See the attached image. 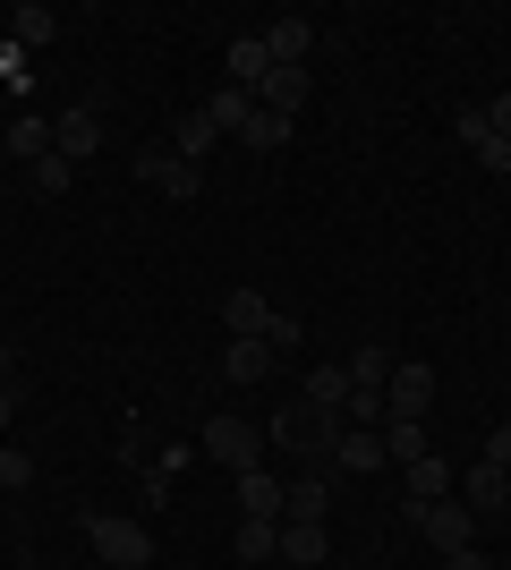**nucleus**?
I'll use <instances>...</instances> for the list:
<instances>
[{
    "label": "nucleus",
    "instance_id": "1",
    "mask_svg": "<svg viewBox=\"0 0 511 570\" xmlns=\"http://www.w3.org/2000/svg\"><path fill=\"white\" fill-rule=\"evenodd\" d=\"M86 537H95V553H102L111 570H146V562H154V537H146L137 520H120V511H102V520H86Z\"/></svg>",
    "mask_w": 511,
    "mask_h": 570
},
{
    "label": "nucleus",
    "instance_id": "2",
    "mask_svg": "<svg viewBox=\"0 0 511 570\" xmlns=\"http://www.w3.org/2000/svg\"><path fill=\"white\" fill-rule=\"evenodd\" d=\"M426 409H435V366H417V357H392L384 417H410V426H426Z\"/></svg>",
    "mask_w": 511,
    "mask_h": 570
},
{
    "label": "nucleus",
    "instance_id": "3",
    "mask_svg": "<svg viewBox=\"0 0 511 570\" xmlns=\"http://www.w3.org/2000/svg\"><path fill=\"white\" fill-rule=\"evenodd\" d=\"M95 145H102V102H69V111L51 119V154L60 163H86Z\"/></svg>",
    "mask_w": 511,
    "mask_h": 570
},
{
    "label": "nucleus",
    "instance_id": "4",
    "mask_svg": "<svg viewBox=\"0 0 511 570\" xmlns=\"http://www.w3.org/2000/svg\"><path fill=\"white\" fill-rule=\"evenodd\" d=\"M417 528H426V546H435V553H469V546H478V511H469V502H426Z\"/></svg>",
    "mask_w": 511,
    "mask_h": 570
},
{
    "label": "nucleus",
    "instance_id": "5",
    "mask_svg": "<svg viewBox=\"0 0 511 570\" xmlns=\"http://www.w3.org/2000/svg\"><path fill=\"white\" fill-rule=\"evenodd\" d=\"M256 443H265V434L247 426V417H214V426H205V452H214L230 476H239V469H256Z\"/></svg>",
    "mask_w": 511,
    "mask_h": 570
},
{
    "label": "nucleus",
    "instance_id": "6",
    "mask_svg": "<svg viewBox=\"0 0 511 570\" xmlns=\"http://www.w3.org/2000/svg\"><path fill=\"white\" fill-rule=\"evenodd\" d=\"M265 51H273V69H307L316 26H307V18H273V26H265Z\"/></svg>",
    "mask_w": 511,
    "mask_h": 570
},
{
    "label": "nucleus",
    "instance_id": "7",
    "mask_svg": "<svg viewBox=\"0 0 511 570\" xmlns=\"http://www.w3.org/2000/svg\"><path fill=\"white\" fill-rule=\"evenodd\" d=\"M222 324H230V341H265V333H273V298L230 289V298H222Z\"/></svg>",
    "mask_w": 511,
    "mask_h": 570
},
{
    "label": "nucleus",
    "instance_id": "8",
    "mask_svg": "<svg viewBox=\"0 0 511 570\" xmlns=\"http://www.w3.org/2000/svg\"><path fill=\"white\" fill-rule=\"evenodd\" d=\"M333 469H350V476L384 469V426H341V443H333Z\"/></svg>",
    "mask_w": 511,
    "mask_h": 570
},
{
    "label": "nucleus",
    "instance_id": "9",
    "mask_svg": "<svg viewBox=\"0 0 511 570\" xmlns=\"http://www.w3.org/2000/svg\"><path fill=\"white\" fill-rule=\"evenodd\" d=\"M333 553V528H307V520H282V562L291 570H316Z\"/></svg>",
    "mask_w": 511,
    "mask_h": 570
},
{
    "label": "nucleus",
    "instance_id": "10",
    "mask_svg": "<svg viewBox=\"0 0 511 570\" xmlns=\"http://www.w3.org/2000/svg\"><path fill=\"white\" fill-rule=\"evenodd\" d=\"M401 476H410V520L426 511V502H443V494H452V460H435V452H426V460H410Z\"/></svg>",
    "mask_w": 511,
    "mask_h": 570
},
{
    "label": "nucleus",
    "instance_id": "11",
    "mask_svg": "<svg viewBox=\"0 0 511 570\" xmlns=\"http://www.w3.org/2000/svg\"><path fill=\"white\" fill-rule=\"evenodd\" d=\"M298 102H307V69H273L265 86H256V111H273V119H291Z\"/></svg>",
    "mask_w": 511,
    "mask_h": 570
},
{
    "label": "nucleus",
    "instance_id": "12",
    "mask_svg": "<svg viewBox=\"0 0 511 570\" xmlns=\"http://www.w3.org/2000/svg\"><path fill=\"white\" fill-rule=\"evenodd\" d=\"M205 119H214L222 137H239L247 119H256V95H247V86H214V95H205Z\"/></svg>",
    "mask_w": 511,
    "mask_h": 570
},
{
    "label": "nucleus",
    "instance_id": "13",
    "mask_svg": "<svg viewBox=\"0 0 511 570\" xmlns=\"http://www.w3.org/2000/svg\"><path fill=\"white\" fill-rule=\"evenodd\" d=\"M214 145H222V128L205 119V102H196V111H179V137H170V154H179V163H205Z\"/></svg>",
    "mask_w": 511,
    "mask_h": 570
},
{
    "label": "nucleus",
    "instance_id": "14",
    "mask_svg": "<svg viewBox=\"0 0 511 570\" xmlns=\"http://www.w3.org/2000/svg\"><path fill=\"white\" fill-rule=\"evenodd\" d=\"M265 77H273V51H265V35H239V43H230V86H247V95H256Z\"/></svg>",
    "mask_w": 511,
    "mask_h": 570
},
{
    "label": "nucleus",
    "instance_id": "15",
    "mask_svg": "<svg viewBox=\"0 0 511 570\" xmlns=\"http://www.w3.org/2000/svg\"><path fill=\"white\" fill-rule=\"evenodd\" d=\"M239 511H247V520H282V476L239 469Z\"/></svg>",
    "mask_w": 511,
    "mask_h": 570
},
{
    "label": "nucleus",
    "instance_id": "16",
    "mask_svg": "<svg viewBox=\"0 0 511 570\" xmlns=\"http://www.w3.org/2000/svg\"><path fill=\"white\" fill-rule=\"evenodd\" d=\"M324 511H333L324 476H298V485H282V520H307V528H324Z\"/></svg>",
    "mask_w": 511,
    "mask_h": 570
},
{
    "label": "nucleus",
    "instance_id": "17",
    "mask_svg": "<svg viewBox=\"0 0 511 570\" xmlns=\"http://www.w3.org/2000/svg\"><path fill=\"white\" fill-rule=\"evenodd\" d=\"M307 409H324V417H350V366H316V375H307Z\"/></svg>",
    "mask_w": 511,
    "mask_h": 570
},
{
    "label": "nucleus",
    "instance_id": "18",
    "mask_svg": "<svg viewBox=\"0 0 511 570\" xmlns=\"http://www.w3.org/2000/svg\"><path fill=\"white\" fill-rule=\"evenodd\" d=\"M461 494H469V511H503L511 502V469H487V460H478V469L461 476Z\"/></svg>",
    "mask_w": 511,
    "mask_h": 570
},
{
    "label": "nucleus",
    "instance_id": "19",
    "mask_svg": "<svg viewBox=\"0 0 511 570\" xmlns=\"http://www.w3.org/2000/svg\"><path fill=\"white\" fill-rule=\"evenodd\" d=\"M0 154H26V163H43V154H51V119H35V111L9 119V128H0Z\"/></svg>",
    "mask_w": 511,
    "mask_h": 570
},
{
    "label": "nucleus",
    "instance_id": "20",
    "mask_svg": "<svg viewBox=\"0 0 511 570\" xmlns=\"http://www.w3.org/2000/svg\"><path fill=\"white\" fill-rule=\"evenodd\" d=\"M222 375H230V383H265L273 350H265V341H230V350H222Z\"/></svg>",
    "mask_w": 511,
    "mask_h": 570
},
{
    "label": "nucleus",
    "instance_id": "21",
    "mask_svg": "<svg viewBox=\"0 0 511 570\" xmlns=\"http://www.w3.org/2000/svg\"><path fill=\"white\" fill-rule=\"evenodd\" d=\"M239 562H282V520H239Z\"/></svg>",
    "mask_w": 511,
    "mask_h": 570
},
{
    "label": "nucleus",
    "instance_id": "22",
    "mask_svg": "<svg viewBox=\"0 0 511 570\" xmlns=\"http://www.w3.org/2000/svg\"><path fill=\"white\" fill-rule=\"evenodd\" d=\"M435 452V443H426V426H410V417H384V460H401V469H410V460H426Z\"/></svg>",
    "mask_w": 511,
    "mask_h": 570
},
{
    "label": "nucleus",
    "instance_id": "23",
    "mask_svg": "<svg viewBox=\"0 0 511 570\" xmlns=\"http://www.w3.org/2000/svg\"><path fill=\"white\" fill-rule=\"evenodd\" d=\"M239 145H247V154H282V145H291V119L256 111V119H247V128H239Z\"/></svg>",
    "mask_w": 511,
    "mask_h": 570
},
{
    "label": "nucleus",
    "instance_id": "24",
    "mask_svg": "<svg viewBox=\"0 0 511 570\" xmlns=\"http://www.w3.org/2000/svg\"><path fill=\"white\" fill-rule=\"evenodd\" d=\"M9 26H18V43H60V18H51V9H35V0H26V9H9Z\"/></svg>",
    "mask_w": 511,
    "mask_h": 570
},
{
    "label": "nucleus",
    "instance_id": "25",
    "mask_svg": "<svg viewBox=\"0 0 511 570\" xmlns=\"http://www.w3.org/2000/svg\"><path fill=\"white\" fill-rule=\"evenodd\" d=\"M350 383H358V392H384L392 383V350H358L350 357Z\"/></svg>",
    "mask_w": 511,
    "mask_h": 570
},
{
    "label": "nucleus",
    "instance_id": "26",
    "mask_svg": "<svg viewBox=\"0 0 511 570\" xmlns=\"http://www.w3.org/2000/svg\"><path fill=\"white\" fill-rule=\"evenodd\" d=\"M154 188H163V196H179V205H188V196L205 188V170H196V163H179V154H170V163H163V179H154Z\"/></svg>",
    "mask_w": 511,
    "mask_h": 570
},
{
    "label": "nucleus",
    "instance_id": "27",
    "mask_svg": "<svg viewBox=\"0 0 511 570\" xmlns=\"http://www.w3.org/2000/svg\"><path fill=\"white\" fill-rule=\"evenodd\" d=\"M69 179H77V163H60V154H43V163H35V188H43V196H60Z\"/></svg>",
    "mask_w": 511,
    "mask_h": 570
},
{
    "label": "nucleus",
    "instance_id": "28",
    "mask_svg": "<svg viewBox=\"0 0 511 570\" xmlns=\"http://www.w3.org/2000/svg\"><path fill=\"white\" fill-rule=\"evenodd\" d=\"M26 476H35V460H26V452H0V494H18Z\"/></svg>",
    "mask_w": 511,
    "mask_h": 570
},
{
    "label": "nucleus",
    "instance_id": "29",
    "mask_svg": "<svg viewBox=\"0 0 511 570\" xmlns=\"http://www.w3.org/2000/svg\"><path fill=\"white\" fill-rule=\"evenodd\" d=\"M265 350H273V357H291V350H298V315H273V333H265Z\"/></svg>",
    "mask_w": 511,
    "mask_h": 570
},
{
    "label": "nucleus",
    "instance_id": "30",
    "mask_svg": "<svg viewBox=\"0 0 511 570\" xmlns=\"http://www.w3.org/2000/svg\"><path fill=\"white\" fill-rule=\"evenodd\" d=\"M452 128H461V145H469V154H478V145L494 137V128H487V111H461V119H452Z\"/></svg>",
    "mask_w": 511,
    "mask_h": 570
},
{
    "label": "nucleus",
    "instance_id": "31",
    "mask_svg": "<svg viewBox=\"0 0 511 570\" xmlns=\"http://www.w3.org/2000/svg\"><path fill=\"white\" fill-rule=\"evenodd\" d=\"M487 469H511V426H494V434H487Z\"/></svg>",
    "mask_w": 511,
    "mask_h": 570
},
{
    "label": "nucleus",
    "instance_id": "32",
    "mask_svg": "<svg viewBox=\"0 0 511 570\" xmlns=\"http://www.w3.org/2000/svg\"><path fill=\"white\" fill-rule=\"evenodd\" d=\"M487 128H494V137L511 145V95H494V102H487Z\"/></svg>",
    "mask_w": 511,
    "mask_h": 570
},
{
    "label": "nucleus",
    "instance_id": "33",
    "mask_svg": "<svg viewBox=\"0 0 511 570\" xmlns=\"http://www.w3.org/2000/svg\"><path fill=\"white\" fill-rule=\"evenodd\" d=\"M478 163H487V170H511V145H503V137H487V145H478Z\"/></svg>",
    "mask_w": 511,
    "mask_h": 570
},
{
    "label": "nucleus",
    "instance_id": "34",
    "mask_svg": "<svg viewBox=\"0 0 511 570\" xmlns=\"http://www.w3.org/2000/svg\"><path fill=\"white\" fill-rule=\"evenodd\" d=\"M9 417H18V383H0V434H9Z\"/></svg>",
    "mask_w": 511,
    "mask_h": 570
},
{
    "label": "nucleus",
    "instance_id": "35",
    "mask_svg": "<svg viewBox=\"0 0 511 570\" xmlns=\"http://www.w3.org/2000/svg\"><path fill=\"white\" fill-rule=\"evenodd\" d=\"M443 570H487V562H478V546H469V553H443Z\"/></svg>",
    "mask_w": 511,
    "mask_h": 570
},
{
    "label": "nucleus",
    "instance_id": "36",
    "mask_svg": "<svg viewBox=\"0 0 511 570\" xmlns=\"http://www.w3.org/2000/svg\"><path fill=\"white\" fill-rule=\"evenodd\" d=\"M0 383H18V357H9V350H0Z\"/></svg>",
    "mask_w": 511,
    "mask_h": 570
}]
</instances>
